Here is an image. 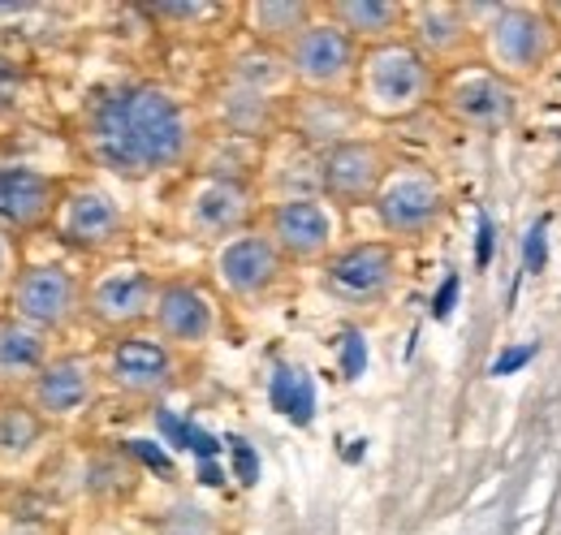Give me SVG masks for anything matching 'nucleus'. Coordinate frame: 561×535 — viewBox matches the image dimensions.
Wrapping results in <instances>:
<instances>
[{"label":"nucleus","instance_id":"f257e3e1","mask_svg":"<svg viewBox=\"0 0 561 535\" xmlns=\"http://www.w3.org/2000/svg\"><path fill=\"white\" fill-rule=\"evenodd\" d=\"M208 117L195 100L164 82H108L91 91L73 117V143L87 164L122 182H156L199 169Z\"/></svg>","mask_w":561,"mask_h":535},{"label":"nucleus","instance_id":"f03ea898","mask_svg":"<svg viewBox=\"0 0 561 535\" xmlns=\"http://www.w3.org/2000/svg\"><path fill=\"white\" fill-rule=\"evenodd\" d=\"M480 26V61L514 87L540 78L561 53V26L549 4H467Z\"/></svg>","mask_w":561,"mask_h":535},{"label":"nucleus","instance_id":"7ed1b4c3","mask_svg":"<svg viewBox=\"0 0 561 535\" xmlns=\"http://www.w3.org/2000/svg\"><path fill=\"white\" fill-rule=\"evenodd\" d=\"M436 87L440 69L411 39H393L380 48H363L351 100L367 122H407L436 104Z\"/></svg>","mask_w":561,"mask_h":535},{"label":"nucleus","instance_id":"20e7f679","mask_svg":"<svg viewBox=\"0 0 561 535\" xmlns=\"http://www.w3.org/2000/svg\"><path fill=\"white\" fill-rule=\"evenodd\" d=\"M264 216V195L255 178L238 173H211V169H191L173 195V225L182 238L204 242V247H225L229 238L255 229Z\"/></svg>","mask_w":561,"mask_h":535},{"label":"nucleus","instance_id":"39448f33","mask_svg":"<svg viewBox=\"0 0 561 535\" xmlns=\"http://www.w3.org/2000/svg\"><path fill=\"white\" fill-rule=\"evenodd\" d=\"M100 354V376L104 389L126 401H164L178 394L191 376V354H182L178 345H169L164 337L151 329L126 337H104Z\"/></svg>","mask_w":561,"mask_h":535},{"label":"nucleus","instance_id":"423d86ee","mask_svg":"<svg viewBox=\"0 0 561 535\" xmlns=\"http://www.w3.org/2000/svg\"><path fill=\"white\" fill-rule=\"evenodd\" d=\"M4 311L61 341L87 325V272L66 260H26L4 298Z\"/></svg>","mask_w":561,"mask_h":535},{"label":"nucleus","instance_id":"0eeeda50","mask_svg":"<svg viewBox=\"0 0 561 535\" xmlns=\"http://www.w3.org/2000/svg\"><path fill=\"white\" fill-rule=\"evenodd\" d=\"M164 276L135 260H104L87 272V325L100 337H126L151 329Z\"/></svg>","mask_w":561,"mask_h":535},{"label":"nucleus","instance_id":"6e6552de","mask_svg":"<svg viewBox=\"0 0 561 535\" xmlns=\"http://www.w3.org/2000/svg\"><path fill=\"white\" fill-rule=\"evenodd\" d=\"M436 109L471 134H501L510 130L523 113V87L501 78L484 61L445 69L436 87Z\"/></svg>","mask_w":561,"mask_h":535},{"label":"nucleus","instance_id":"1a4fd4ad","mask_svg":"<svg viewBox=\"0 0 561 535\" xmlns=\"http://www.w3.org/2000/svg\"><path fill=\"white\" fill-rule=\"evenodd\" d=\"M260 229L289 268H320L342 251V216L324 195H280L264 203Z\"/></svg>","mask_w":561,"mask_h":535},{"label":"nucleus","instance_id":"9d476101","mask_svg":"<svg viewBox=\"0 0 561 535\" xmlns=\"http://www.w3.org/2000/svg\"><path fill=\"white\" fill-rule=\"evenodd\" d=\"M66 251L73 255H87V260H108L126 247L130 238V216L122 200L100 186V182H82L70 178L66 186V200L53 216V229H48Z\"/></svg>","mask_w":561,"mask_h":535},{"label":"nucleus","instance_id":"9b49d317","mask_svg":"<svg viewBox=\"0 0 561 535\" xmlns=\"http://www.w3.org/2000/svg\"><path fill=\"white\" fill-rule=\"evenodd\" d=\"M371 212L385 229V242L411 247V242L432 238L449 220V191L427 164H398L389 182L380 186Z\"/></svg>","mask_w":561,"mask_h":535},{"label":"nucleus","instance_id":"f8f14e48","mask_svg":"<svg viewBox=\"0 0 561 535\" xmlns=\"http://www.w3.org/2000/svg\"><path fill=\"white\" fill-rule=\"evenodd\" d=\"M398 285H402V247L385 238L351 242L329 264H320V289L346 311L385 307L398 294Z\"/></svg>","mask_w":561,"mask_h":535},{"label":"nucleus","instance_id":"ddd939ff","mask_svg":"<svg viewBox=\"0 0 561 535\" xmlns=\"http://www.w3.org/2000/svg\"><path fill=\"white\" fill-rule=\"evenodd\" d=\"M358 61H363V48L337 22L324 18V9L285 53L294 87L307 91V95H354Z\"/></svg>","mask_w":561,"mask_h":535},{"label":"nucleus","instance_id":"4468645a","mask_svg":"<svg viewBox=\"0 0 561 535\" xmlns=\"http://www.w3.org/2000/svg\"><path fill=\"white\" fill-rule=\"evenodd\" d=\"M393 169H398L393 151L380 138L358 134L351 143H337L316 156V195H324L337 212L367 207V203H376Z\"/></svg>","mask_w":561,"mask_h":535},{"label":"nucleus","instance_id":"2eb2a0df","mask_svg":"<svg viewBox=\"0 0 561 535\" xmlns=\"http://www.w3.org/2000/svg\"><path fill=\"white\" fill-rule=\"evenodd\" d=\"M70 178L53 173L35 160H18L0 151V234L9 238H35L53 229V216L66 200Z\"/></svg>","mask_w":561,"mask_h":535},{"label":"nucleus","instance_id":"dca6fc26","mask_svg":"<svg viewBox=\"0 0 561 535\" xmlns=\"http://www.w3.org/2000/svg\"><path fill=\"white\" fill-rule=\"evenodd\" d=\"M289 272L294 268L285 264V255L264 238L260 225L211 251V285H216V294H225L229 303H242V307L268 303L289 281Z\"/></svg>","mask_w":561,"mask_h":535},{"label":"nucleus","instance_id":"f3484780","mask_svg":"<svg viewBox=\"0 0 561 535\" xmlns=\"http://www.w3.org/2000/svg\"><path fill=\"white\" fill-rule=\"evenodd\" d=\"M100 394H104L100 354L95 350H57V358L39 372V380L22 398L61 432V428H73L78 419H87Z\"/></svg>","mask_w":561,"mask_h":535},{"label":"nucleus","instance_id":"a211bd4d","mask_svg":"<svg viewBox=\"0 0 561 535\" xmlns=\"http://www.w3.org/2000/svg\"><path fill=\"white\" fill-rule=\"evenodd\" d=\"M151 333L178 345L182 354L208 350L220 333V294L199 276H164L160 303L151 316Z\"/></svg>","mask_w":561,"mask_h":535},{"label":"nucleus","instance_id":"6ab92c4d","mask_svg":"<svg viewBox=\"0 0 561 535\" xmlns=\"http://www.w3.org/2000/svg\"><path fill=\"white\" fill-rule=\"evenodd\" d=\"M407 39L440 73L480 61L476 57L480 53V26L471 22L467 4H436V0L411 4V13H407Z\"/></svg>","mask_w":561,"mask_h":535},{"label":"nucleus","instance_id":"aec40b11","mask_svg":"<svg viewBox=\"0 0 561 535\" xmlns=\"http://www.w3.org/2000/svg\"><path fill=\"white\" fill-rule=\"evenodd\" d=\"M57 441V428L22 398L0 394V483L35 475Z\"/></svg>","mask_w":561,"mask_h":535},{"label":"nucleus","instance_id":"412c9836","mask_svg":"<svg viewBox=\"0 0 561 535\" xmlns=\"http://www.w3.org/2000/svg\"><path fill=\"white\" fill-rule=\"evenodd\" d=\"M363 113L351 95H307V91H294L289 104H285V134H294L311 156L337 147V143H351L363 134Z\"/></svg>","mask_w":561,"mask_h":535},{"label":"nucleus","instance_id":"4be33fe9","mask_svg":"<svg viewBox=\"0 0 561 535\" xmlns=\"http://www.w3.org/2000/svg\"><path fill=\"white\" fill-rule=\"evenodd\" d=\"M53 358H57V337L9 311L0 316V394H26Z\"/></svg>","mask_w":561,"mask_h":535},{"label":"nucleus","instance_id":"5701e85b","mask_svg":"<svg viewBox=\"0 0 561 535\" xmlns=\"http://www.w3.org/2000/svg\"><path fill=\"white\" fill-rule=\"evenodd\" d=\"M329 22H337L358 48H380L393 39H407V13L402 0H324L320 4Z\"/></svg>","mask_w":561,"mask_h":535},{"label":"nucleus","instance_id":"b1692460","mask_svg":"<svg viewBox=\"0 0 561 535\" xmlns=\"http://www.w3.org/2000/svg\"><path fill=\"white\" fill-rule=\"evenodd\" d=\"M320 18V4L311 0H255L242 4V31L251 35V44L268 48V53H289V44Z\"/></svg>","mask_w":561,"mask_h":535},{"label":"nucleus","instance_id":"393cba45","mask_svg":"<svg viewBox=\"0 0 561 535\" xmlns=\"http://www.w3.org/2000/svg\"><path fill=\"white\" fill-rule=\"evenodd\" d=\"M78 488L82 497L91 501H104V505H122L135 497L139 488V463H135V449H91L87 463L78 470Z\"/></svg>","mask_w":561,"mask_h":535},{"label":"nucleus","instance_id":"a878e982","mask_svg":"<svg viewBox=\"0 0 561 535\" xmlns=\"http://www.w3.org/2000/svg\"><path fill=\"white\" fill-rule=\"evenodd\" d=\"M151 22H164L173 31H186V26H199V22H211V18H238L242 4H208V0H186V4H147L142 9Z\"/></svg>","mask_w":561,"mask_h":535},{"label":"nucleus","instance_id":"bb28decb","mask_svg":"<svg viewBox=\"0 0 561 535\" xmlns=\"http://www.w3.org/2000/svg\"><path fill=\"white\" fill-rule=\"evenodd\" d=\"M156 535H225V527L216 523V514L195 505V501H178L160 523H156Z\"/></svg>","mask_w":561,"mask_h":535},{"label":"nucleus","instance_id":"cd10ccee","mask_svg":"<svg viewBox=\"0 0 561 535\" xmlns=\"http://www.w3.org/2000/svg\"><path fill=\"white\" fill-rule=\"evenodd\" d=\"M26 91H31L26 69H18L13 61H0V130H9V126L22 117Z\"/></svg>","mask_w":561,"mask_h":535},{"label":"nucleus","instance_id":"c85d7f7f","mask_svg":"<svg viewBox=\"0 0 561 535\" xmlns=\"http://www.w3.org/2000/svg\"><path fill=\"white\" fill-rule=\"evenodd\" d=\"M0 535H66V527L35 510H0Z\"/></svg>","mask_w":561,"mask_h":535},{"label":"nucleus","instance_id":"c756f323","mask_svg":"<svg viewBox=\"0 0 561 535\" xmlns=\"http://www.w3.org/2000/svg\"><path fill=\"white\" fill-rule=\"evenodd\" d=\"M22 264H26V255H22V238L0 234V298H9V289H13V281H18Z\"/></svg>","mask_w":561,"mask_h":535},{"label":"nucleus","instance_id":"7c9ffc66","mask_svg":"<svg viewBox=\"0 0 561 535\" xmlns=\"http://www.w3.org/2000/svg\"><path fill=\"white\" fill-rule=\"evenodd\" d=\"M531 354H536L531 345H523V350H510V354H501V358L492 363V376H510V372H518V367H523V363H527Z\"/></svg>","mask_w":561,"mask_h":535},{"label":"nucleus","instance_id":"2f4dec72","mask_svg":"<svg viewBox=\"0 0 561 535\" xmlns=\"http://www.w3.org/2000/svg\"><path fill=\"white\" fill-rule=\"evenodd\" d=\"M540 264H545V225H536L531 238H527V268H540Z\"/></svg>","mask_w":561,"mask_h":535},{"label":"nucleus","instance_id":"473e14b6","mask_svg":"<svg viewBox=\"0 0 561 535\" xmlns=\"http://www.w3.org/2000/svg\"><path fill=\"white\" fill-rule=\"evenodd\" d=\"M233 454H238V467H242V479H247V483H255V458H251V449H247L242 441H233Z\"/></svg>","mask_w":561,"mask_h":535},{"label":"nucleus","instance_id":"72a5a7b5","mask_svg":"<svg viewBox=\"0 0 561 535\" xmlns=\"http://www.w3.org/2000/svg\"><path fill=\"white\" fill-rule=\"evenodd\" d=\"M454 294H458V276H449V281H445V289H440V298L432 303V311H436V316H449V303H454Z\"/></svg>","mask_w":561,"mask_h":535},{"label":"nucleus","instance_id":"f704fd0d","mask_svg":"<svg viewBox=\"0 0 561 535\" xmlns=\"http://www.w3.org/2000/svg\"><path fill=\"white\" fill-rule=\"evenodd\" d=\"M489 251H492V225L480 220V268L489 264Z\"/></svg>","mask_w":561,"mask_h":535},{"label":"nucleus","instance_id":"c9c22d12","mask_svg":"<svg viewBox=\"0 0 561 535\" xmlns=\"http://www.w3.org/2000/svg\"><path fill=\"white\" fill-rule=\"evenodd\" d=\"M0 316H4V298H0Z\"/></svg>","mask_w":561,"mask_h":535},{"label":"nucleus","instance_id":"e433bc0d","mask_svg":"<svg viewBox=\"0 0 561 535\" xmlns=\"http://www.w3.org/2000/svg\"><path fill=\"white\" fill-rule=\"evenodd\" d=\"M0 488H4V483H0Z\"/></svg>","mask_w":561,"mask_h":535}]
</instances>
